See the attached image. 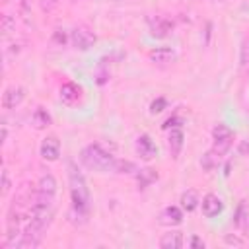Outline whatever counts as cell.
Returning a JSON list of instances; mask_svg holds the SVG:
<instances>
[{
	"label": "cell",
	"instance_id": "cell-1",
	"mask_svg": "<svg viewBox=\"0 0 249 249\" xmlns=\"http://www.w3.org/2000/svg\"><path fill=\"white\" fill-rule=\"evenodd\" d=\"M56 177L53 173H43L37 181L33 202L29 206L27 224L23 226V233L18 239L16 249H35L41 245L45 231L53 224L56 212Z\"/></svg>",
	"mask_w": 249,
	"mask_h": 249
},
{
	"label": "cell",
	"instance_id": "cell-2",
	"mask_svg": "<svg viewBox=\"0 0 249 249\" xmlns=\"http://www.w3.org/2000/svg\"><path fill=\"white\" fill-rule=\"evenodd\" d=\"M66 175H68V191H70V218L74 224L88 222L91 210V195L80 165L68 158L66 160Z\"/></svg>",
	"mask_w": 249,
	"mask_h": 249
},
{
	"label": "cell",
	"instance_id": "cell-3",
	"mask_svg": "<svg viewBox=\"0 0 249 249\" xmlns=\"http://www.w3.org/2000/svg\"><path fill=\"white\" fill-rule=\"evenodd\" d=\"M78 160L89 171H95V173H115V167H117V160L119 158H115L99 142H91V144H86L80 150Z\"/></svg>",
	"mask_w": 249,
	"mask_h": 249
},
{
	"label": "cell",
	"instance_id": "cell-4",
	"mask_svg": "<svg viewBox=\"0 0 249 249\" xmlns=\"http://www.w3.org/2000/svg\"><path fill=\"white\" fill-rule=\"evenodd\" d=\"M233 140H235L233 130H231L228 124L218 123V124L212 128V148H210V150H214L220 158H224V156L231 150Z\"/></svg>",
	"mask_w": 249,
	"mask_h": 249
},
{
	"label": "cell",
	"instance_id": "cell-5",
	"mask_svg": "<svg viewBox=\"0 0 249 249\" xmlns=\"http://www.w3.org/2000/svg\"><path fill=\"white\" fill-rule=\"evenodd\" d=\"M97 43V35L86 27V25H76L70 29V45L76 49V51H89L93 45Z\"/></svg>",
	"mask_w": 249,
	"mask_h": 249
},
{
	"label": "cell",
	"instance_id": "cell-6",
	"mask_svg": "<svg viewBox=\"0 0 249 249\" xmlns=\"http://www.w3.org/2000/svg\"><path fill=\"white\" fill-rule=\"evenodd\" d=\"M60 140L56 134H47L43 140H41V146H39V156L41 160L53 163V161H58L60 158Z\"/></svg>",
	"mask_w": 249,
	"mask_h": 249
},
{
	"label": "cell",
	"instance_id": "cell-7",
	"mask_svg": "<svg viewBox=\"0 0 249 249\" xmlns=\"http://www.w3.org/2000/svg\"><path fill=\"white\" fill-rule=\"evenodd\" d=\"M25 95H27V89L23 86H8L2 93V107L6 111H12V109H18L23 101H25Z\"/></svg>",
	"mask_w": 249,
	"mask_h": 249
},
{
	"label": "cell",
	"instance_id": "cell-8",
	"mask_svg": "<svg viewBox=\"0 0 249 249\" xmlns=\"http://www.w3.org/2000/svg\"><path fill=\"white\" fill-rule=\"evenodd\" d=\"M148 31L152 37H158V39H163L167 35H171L173 31V21L165 16H152L148 18Z\"/></svg>",
	"mask_w": 249,
	"mask_h": 249
},
{
	"label": "cell",
	"instance_id": "cell-9",
	"mask_svg": "<svg viewBox=\"0 0 249 249\" xmlns=\"http://www.w3.org/2000/svg\"><path fill=\"white\" fill-rule=\"evenodd\" d=\"M200 208L206 218H216L224 212V200L214 193H206L200 200Z\"/></svg>",
	"mask_w": 249,
	"mask_h": 249
},
{
	"label": "cell",
	"instance_id": "cell-10",
	"mask_svg": "<svg viewBox=\"0 0 249 249\" xmlns=\"http://www.w3.org/2000/svg\"><path fill=\"white\" fill-rule=\"evenodd\" d=\"M177 51L171 49V47H156L148 53V58L150 62L158 64V66H167V64H173L177 60Z\"/></svg>",
	"mask_w": 249,
	"mask_h": 249
},
{
	"label": "cell",
	"instance_id": "cell-11",
	"mask_svg": "<svg viewBox=\"0 0 249 249\" xmlns=\"http://www.w3.org/2000/svg\"><path fill=\"white\" fill-rule=\"evenodd\" d=\"M58 99L62 101V105L72 107L82 99V88L74 82H64L58 89Z\"/></svg>",
	"mask_w": 249,
	"mask_h": 249
},
{
	"label": "cell",
	"instance_id": "cell-12",
	"mask_svg": "<svg viewBox=\"0 0 249 249\" xmlns=\"http://www.w3.org/2000/svg\"><path fill=\"white\" fill-rule=\"evenodd\" d=\"M134 148H136V154L142 158V160H154L156 156H158V146H156V142L150 138V134H140L138 138H136V144H134Z\"/></svg>",
	"mask_w": 249,
	"mask_h": 249
},
{
	"label": "cell",
	"instance_id": "cell-13",
	"mask_svg": "<svg viewBox=\"0 0 249 249\" xmlns=\"http://www.w3.org/2000/svg\"><path fill=\"white\" fill-rule=\"evenodd\" d=\"M183 146H185V134L181 128H171L169 134H167V148H169V154L173 160H179L181 152H183Z\"/></svg>",
	"mask_w": 249,
	"mask_h": 249
},
{
	"label": "cell",
	"instance_id": "cell-14",
	"mask_svg": "<svg viewBox=\"0 0 249 249\" xmlns=\"http://www.w3.org/2000/svg\"><path fill=\"white\" fill-rule=\"evenodd\" d=\"M183 222V208L181 206H165L161 212H160V224L163 226H179Z\"/></svg>",
	"mask_w": 249,
	"mask_h": 249
},
{
	"label": "cell",
	"instance_id": "cell-15",
	"mask_svg": "<svg viewBox=\"0 0 249 249\" xmlns=\"http://www.w3.org/2000/svg\"><path fill=\"white\" fill-rule=\"evenodd\" d=\"M183 243H185V237H183V231H179V230H169L160 239L161 249H181Z\"/></svg>",
	"mask_w": 249,
	"mask_h": 249
},
{
	"label": "cell",
	"instance_id": "cell-16",
	"mask_svg": "<svg viewBox=\"0 0 249 249\" xmlns=\"http://www.w3.org/2000/svg\"><path fill=\"white\" fill-rule=\"evenodd\" d=\"M51 123H53V117H51V113L45 107H35L33 109V113H31V124H33V128L47 130L51 126Z\"/></svg>",
	"mask_w": 249,
	"mask_h": 249
},
{
	"label": "cell",
	"instance_id": "cell-17",
	"mask_svg": "<svg viewBox=\"0 0 249 249\" xmlns=\"http://www.w3.org/2000/svg\"><path fill=\"white\" fill-rule=\"evenodd\" d=\"M179 206L183 208V212H195L198 206H200V198H198V193L195 189H187L181 198H179Z\"/></svg>",
	"mask_w": 249,
	"mask_h": 249
},
{
	"label": "cell",
	"instance_id": "cell-18",
	"mask_svg": "<svg viewBox=\"0 0 249 249\" xmlns=\"http://www.w3.org/2000/svg\"><path fill=\"white\" fill-rule=\"evenodd\" d=\"M136 181H138V189H146L150 187L154 181H158V173L150 167H138V171L134 173Z\"/></svg>",
	"mask_w": 249,
	"mask_h": 249
},
{
	"label": "cell",
	"instance_id": "cell-19",
	"mask_svg": "<svg viewBox=\"0 0 249 249\" xmlns=\"http://www.w3.org/2000/svg\"><path fill=\"white\" fill-rule=\"evenodd\" d=\"M220 160H222V158H220L214 150H208V152L202 154V158H200V167H202L206 173H210V171H214V169L218 167Z\"/></svg>",
	"mask_w": 249,
	"mask_h": 249
},
{
	"label": "cell",
	"instance_id": "cell-20",
	"mask_svg": "<svg viewBox=\"0 0 249 249\" xmlns=\"http://www.w3.org/2000/svg\"><path fill=\"white\" fill-rule=\"evenodd\" d=\"M0 29H2V39H8L16 31V19L10 14H2V18H0Z\"/></svg>",
	"mask_w": 249,
	"mask_h": 249
},
{
	"label": "cell",
	"instance_id": "cell-21",
	"mask_svg": "<svg viewBox=\"0 0 249 249\" xmlns=\"http://www.w3.org/2000/svg\"><path fill=\"white\" fill-rule=\"evenodd\" d=\"M239 68L243 72H249V37L243 39V43L239 47Z\"/></svg>",
	"mask_w": 249,
	"mask_h": 249
},
{
	"label": "cell",
	"instance_id": "cell-22",
	"mask_svg": "<svg viewBox=\"0 0 249 249\" xmlns=\"http://www.w3.org/2000/svg\"><path fill=\"white\" fill-rule=\"evenodd\" d=\"M138 171V165L128 161V160H117V167L115 173H126V175H134Z\"/></svg>",
	"mask_w": 249,
	"mask_h": 249
},
{
	"label": "cell",
	"instance_id": "cell-23",
	"mask_svg": "<svg viewBox=\"0 0 249 249\" xmlns=\"http://www.w3.org/2000/svg\"><path fill=\"white\" fill-rule=\"evenodd\" d=\"M2 191H0V195H2V198H6L8 196V193L12 191V179H10V171H8V167H2Z\"/></svg>",
	"mask_w": 249,
	"mask_h": 249
},
{
	"label": "cell",
	"instance_id": "cell-24",
	"mask_svg": "<svg viewBox=\"0 0 249 249\" xmlns=\"http://www.w3.org/2000/svg\"><path fill=\"white\" fill-rule=\"evenodd\" d=\"M247 220H249V214H247V210H245V204L241 202V204L237 206V212H235V220H233V224H235V226H245V224H247Z\"/></svg>",
	"mask_w": 249,
	"mask_h": 249
},
{
	"label": "cell",
	"instance_id": "cell-25",
	"mask_svg": "<svg viewBox=\"0 0 249 249\" xmlns=\"http://www.w3.org/2000/svg\"><path fill=\"white\" fill-rule=\"evenodd\" d=\"M66 41H70V33L66 35V33H64V29H60V27H58V29H54V33H53V43H54V45H58V47H64V43H66Z\"/></svg>",
	"mask_w": 249,
	"mask_h": 249
},
{
	"label": "cell",
	"instance_id": "cell-26",
	"mask_svg": "<svg viewBox=\"0 0 249 249\" xmlns=\"http://www.w3.org/2000/svg\"><path fill=\"white\" fill-rule=\"evenodd\" d=\"M165 107H167V99H165V97H158V99H154V101L150 103V113H152V115H158V113H161Z\"/></svg>",
	"mask_w": 249,
	"mask_h": 249
},
{
	"label": "cell",
	"instance_id": "cell-27",
	"mask_svg": "<svg viewBox=\"0 0 249 249\" xmlns=\"http://www.w3.org/2000/svg\"><path fill=\"white\" fill-rule=\"evenodd\" d=\"M58 2H60V0H39V8H41L43 14H51V12L56 10Z\"/></svg>",
	"mask_w": 249,
	"mask_h": 249
},
{
	"label": "cell",
	"instance_id": "cell-28",
	"mask_svg": "<svg viewBox=\"0 0 249 249\" xmlns=\"http://www.w3.org/2000/svg\"><path fill=\"white\" fill-rule=\"evenodd\" d=\"M181 117H177V115H173V117H169L163 124H161V128L163 130H171V128H181Z\"/></svg>",
	"mask_w": 249,
	"mask_h": 249
},
{
	"label": "cell",
	"instance_id": "cell-29",
	"mask_svg": "<svg viewBox=\"0 0 249 249\" xmlns=\"http://www.w3.org/2000/svg\"><path fill=\"white\" fill-rule=\"evenodd\" d=\"M31 2L33 0H19V10H21L23 16H27L31 12Z\"/></svg>",
	"mask_w": 249,
	"mask_h": 249
},
{
	"label": "cell",
	"instance_id": "cell-30",
	"mask_svg": "<svg viewBox=\"0 0 249 249\" xmlns=\"http://www.w3.org/2000/svg\"><path fill=\"white\" fill-rule=\"evenodd\" d=\"M189 247H200V249H202V247H204V241H202L198 235H193L191 241H189Z\"/></svg>",
	"mask_w": 249,
	"mask_h": 249
},
{
	"label": "cell",
	"instance_id": "cell-31",
	"mask_svg": "<svg viewBox=\"0 0 249 249\" xmlns=\"http://www.w3.org/2000/svg\"><path fill=\"white\" fill-rule=\"evenodd\" d=\"M8 140V124H6V121H2V144Z\"/></svg>",
	"mask_w": 249,
	"mask_h": 249
},
{
	"label": "cell",
	"instance_id": "cell-32",
	"mask_svg": "<svg viewBox=\"0 0 249 249\" xmlns=\"http://www.w3.org/2000/svg\"><path fill=\"white\" fill-rule=\"evenodd\" d=\"M245 231H247V235H249V220H247V224H245Z\"/></svg>",
	"mask_w": 249,
	"mask_h": 249
},
{
	"label": "cell",
	"instance_id": "cell-33",
	"mask_svg": "<svg viewBox=\"0 0 249 249\" xmlns=\"http://www.w3.org/2000/svg\"><path fill=\"white\" fill-rule=\"evenodd\" d=\"M68 2H70V4H76V2H78V0H68Z\"/></svg>",
	"mask_w": 249,
	"mask_h": 249
},
{
	"label": "cell",
	"instance_id": "cell-34",
	"mask_svg": "<svg viewBox=\"0 0 249 249\" xmlns=\"http://www.w3.org/2000/svg\"><path fill=\"white\" fill-rule=\"evenodd\" d=\"M111 2H121V0H111Z\"/></svg>",
	"mask_w": 249,
	"mask_h": 249
},
{
	"label": "cell",
	"instance_id": "cell-35",
	"mask_svg": "<svg viewBox=\"0 0 249 249\" xmlns=\"http://www.w3.org/2000/svg\"><path fill=\"white\" fill-rule=\"evenodd\" d=\"M214 2H222V0H214Z\"/></svg>",
	"mask_w": 249,
	"mask_h": 249
},
{
	"label": "cell",
	"instance_id": "cell-36",
	"mask_svg": "<svg viewBox=\"0 0 249 249\" xmlns=\"http://www.w3.org/2000/svg\"><path fill=\"white\" fill-rule=\"evenodd\" d=\"M97 2H99V0H97Z\"/></svg>",
	"mask_w": 249,
	"mask_h": 249
}]
</instances>
